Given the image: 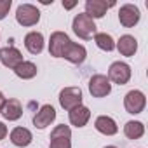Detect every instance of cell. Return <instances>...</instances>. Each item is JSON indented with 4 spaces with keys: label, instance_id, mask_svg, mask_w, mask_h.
<instances>
[{
    "label": "cell",
    "instance_id": "23",
    "mask_svg": "<svg viewBox=\"0 0 148 148\" xmlns=\"http://www.w3.org/2000/svg\"><path fill=\"white\" fill-rule=\"evenodd\" d=\"M11 5H12L11 0H0V21L5 19V16H7L9 11H11Z\"/></svg>",
    "mask_w": 148,
    "mask_h": 148
},
{
    "label": "cell",
    "instance_id": "12",
    "mask_svg": "<svg viewBox=\"0 0 148 148\" xmlns=\"http://www.w3.org/2000/svg\"><path fill=\"white\" fill-rule=\"evenodd\" d=\"M61 58H64L66 61H70V63H73V64H80V63L86 61L87 51H86V47H84L82 44L70 42V44L66 45V49H64V52H63Z\"/></svg>",
    "mask_w": 148,
    "mask_h": 148
},
{
    "label": "cell",
    "instance_id": "1",
    "mask_svg": "<svg viewBox=\"0 0 148 148\" xmlns=\"http://www.w3.org/2000/svg\"><path fill=\"white\" fill-rule=\"evenodd\" d=\"M71 28H73V33L80 37L82 40H89V38H92V35H96V23L86 12H80L73 18Z\"/></svg>",
    "mask_w": 148,
    "mask_h": 148
},
{
    "label": "cell",
    "instance_id": "24",
    "mask_svg": "<svg viewBox=\"0 0 148 148\" xmlns=\"http://www.w3.org/2000/svg\"><path fill=\"white\" fill-rule=\"evenodd\" d=\"M7 132H9V131H7V125H5L4 122H0V141L7 136Z\"/></svg>",
    "mask_w": 148,
    "mask_h": 148
},
{
    "label": "cell",
    "instance_id": "4",
    "mask_svg": "<svg viewBox=\"0 0 148 148\" xmlns=\"http://www.w3.org/2000/svg\"><path fill=\"white\" fill-rule=\"evenodd\" d=\"M49 148H71V129L64 124L56 125L51 131Z\"/></svg>",
    "mask_w": 148,
    "mask_h": 148
},
{
    "label": "cell",
    "instance_id": "26",
    "mask_svg": "<svg viewBox=\"0 0 148 148\" xmlns=\"http://www.w3.org/2000/svg\"><path fill=\"white\" fill-rule=\"evenodd\" d=\"M5 96H4V92L2 91H0V112H2V108H4V105H5Z\"/></svg>",
    "mask_w": 148,
    "mask_h": 148
},
{
    "label": "cell",
    "instance_id": "2",
    "mask_svg": "<svg viewBox=\"0 0 148 148\" xmlns=\"http://www.w3.org/2000/svg\"><path fill=\"white\" fill-rule=\"evenodd\" d=\"M108 80L119 86H125L131 80V66L124 61H115L108 68Z\"/></svg>",
    "mask_w": 148,
    "mask_h": 148
},
{
    "label": "cell",
    "instance_id": "5",
    "mask_svg": "<svg viewBox=\"0 0 148 148\" xmlns=\"http://www.w3.org/2000/svg\"><path fill=\"white\" fill-rule=\"evenodd\" d=\"M59 105L66 112L82 105V89L80 87H64L59 92Z\"/></svg>",
    "mask_w": 148,
    "mask_h": 148
},
{
    "label": "cell",
    "instance_id": "14",
    "mask_svg": "<svg viewBox=\"0 0 148 148\" xmlns=\"http://www.w3.org/2000/svg\"><path fill=\"white\" fill-rule=\"evenodd\" d=\"M68 119H70V124L75 125V127H84L89 119H91V110L84 105H79L77 108H73L68 112Z\"/></svg>",
    "mask_w": 148,
    "mask_h": 148
},
{
    "label": "cell",
    "instance_id": "20",
    "mask_svg": "<svg viewBox=\"0 0 148 148\" xmlns=\"http://www.w3.org/2000/svg\"><path fill=\"white\" fill-rule=\"evenodd\" d=\"M37 71H38V68H37V64L32 63V61H23L21 64H18V66L14 68V73H16L19 79H23V80L33 79V77L37 75Z\"/></svg>",
    "mask_w": 148,
    "mask_h": 148
},
{
    "label": "cell",
    "instance_id": "6",
    "mask_svg": "<svg viewBox=\"0 0 148 148\" xmlns=\"http://www.w3.org/2000/svg\"><path fill=\"white\" fill-rule=\"evenodd\" d=\"M16 21L21 26H35L40 21V11L32 4H21L16 11Z\"/></svg>",
    "mask_w": 148,
    "mask_h": 148
},
{
    "label": "cell",
    "instance_id": "11",
    "mask_svg": "<svg viewBox=\"0 0 148 148\" xmlns=\"http://www.w3.org/2000/svg\"><path fill=\"white\" fill-rule=\"evenodd\" d=\"M56 120V110L52 105H42L40 110L33 115V125L38 129H45Z\"/></svg>",
    "mask_w": 148,
    "mask_h": 148
},
{
    "label": "cell",
    "instance_id": "18",
    "mask_svg": "<svg viewBox=\"0 0 148 148\" xmlns=\"http://www.w3.org/2000/svg\"><path fill=\"white\" fill-rule=\"evenodd\" d=\"M115 49L122 54V56H134L136 51H138V40L132 37V35H122L119 38V42H115Z\"/></svg>",
    "mask_w": 148,
    "mask_h": 148
},
{
    "label": "cell",
    "instance_id": "9",
    "mask_svg": "<svg viewBox=\"0 0 148 148\" xmlns=\"http://www.w3.org/2000/svg\"><path fill=\"white\" fill-rule=\"evenodd\" d=\"M70 37L64 33V32H54L51 33V38H49V54L54 56V58H61L66 45L70 44Z\"/></svg>",
    "mask_w": 148,
    "mask_h": 148
},
{
    "label": "cell",
    "instance_id": "27",
    "mask_svg": "<svg viewBox=\"0 0 148 148\" xmlns=\"http://www.w3.org/2000/svg\"><path fill=\"white\" fill-rule=\"evenodd\" d=\"M105 148H117V146H112V145H110V146H105Z\"/></svg>",
    "mask_w": 148,
    "mask_h": 148
},
{
    "label": "cell",
    "instance_id": "10",
    "mask_svg": "<svg viewBox=\"0 0 148 148\" xmlns=\"http://www.w3.org/2000/svg\"><path fill=\"white\" fill-rule=\"evenodd\" d=\"M25 59H23V54L19 49H16L14 45H7V47H2L0 49V63L7 68H16L18 64H21Z\"/></svg>",
    "mask_w": 148,
    "mask_h": 148
},
{
    "label": "cell",
    "instance_id": "17",
    "mask_svg": "<svg viewBox=\"0 0 148 148\" xmlns=\"http://www.w3.org/2000/svg\"><path fill=\"white\" fill-rule=\"evenodd\" d=\"M0 113H2V117L5 120L14 122V120L21 119V115H23V105H21L19 99H7Z\"/></svg>",
    "mask_w": 148,
    "mask_h": 148
},
{
    "label": "cell",
    "instance_id": "21",
    "mask_svg": "<svg viewBox=\"0 0 148 148\" xmlns=\"http://www.w3.org/2000/svg\"><path fill=\"white\" fill-rule=\"evenodd\" d=\"M124 134H125L129 139H139V138L145 134V125H143V122H139V120H129V122L124 125Z\"/></svg>",
    "mask_w": 148,
    "mask_h": 148
},
{
    "label": "cell",
    "instance_id": "25",
    "mask_svg": "<svg viewBox=\"0 0 148 148\" xmlns=\"http://www.w3.org/2000/svg\"><path fill=\"white\" fill-rule=\"evenodd\" d=\"M75 5H77V2H64V0H63V7L64 9H73Z\"/></svg>",
    "mask_w": 148,
    "mask_h": 148
},
{
    "label": "cell",
    "instance_id": "7",
    "mask_svg": "<svg viewBox=\"0 0 148 148\" xmlns=\"http://www.w3.org/2000/svg\"><path fill=\"white\" fill-rule=\"evenodd\" d=\"M89 92L92 98H105L112 92V82L103 73H96L89 79Z\"/></svg>",
    "mask_w": 148,
    "mask_h": 148
},
{
    "label": "cell",
    "instance_id": "16",
    "mask_svg": "<svg viewBox=\"0 0 148 148\" xmlns=\"http://www.w3.org/2000/svg\"><path fill=\"white\" fill-rule=\"evenodd\" d=\"M9 138H11V143L14 146H19V148H25V146H28L33 141V134L26 127H14L11 131Z\"/></svg>",
    "mask_w": 148,
    "mask_h": 148
},
{
    "label": "cell",
    "instance_id": "3",
    "mask_svg": "<svg viewBox=\"0 0 148 148\" xmlns=\"http://www.w3.org/2000/svg\"><path fill=\"white\" fill-rule=\"evenodd\" d=\"M145 106H146V96L141 91L132 89L124 96V108H125L127 113L138 115V113H141L145 110Z\"/></svg>",
    "mask_w": 148,
    "mask_h": 148
},
{
    "label": "cell",
    "instance_id": "22",
    "mask_svg": "<svg viewBox=\"0 0 148 148\" xmlns=\"http://www.w3.org/2000/svg\"><path fill=\"white\" fill-rule=\"evenodd\" d=\"M94 42H96V45H98L101 51L110 52V51L115 49V40H113V37H112L110 33H106V32L96 33V35H94Z\"/></svg>",
    "mask_w": 148,
    "mask_h": 148
},
{
    "label": "cell",
    "instance_id": "8",
    "mask_svg": "<svg viewBox=\"0 0 148 148\" xmlns=\"http://www.w3.org/2000/svg\"><path fill=\"white\" fill-rule=\"evenodd\" d=\"M139 18H141V12H139V9H138L136 5H132V4H125V5H122L120 11H119V21H120V25L125 26V28L136 26V25L139 23Z\"/></svg>",
    "mask_w": 148,
    "mask_h": 148
},
{
    "label": "cell",
    "instance_id": "13",
    "mask_svg": "<svg viewBox=\"0 0 148 148\" xmlns=\"http://www.w3.org/2000/svg\"><path fill=\"white\" fill-rule=\"evenodd\" d=\"M113 5V2H105V0H86V14L92 19H99Z\"/></svg>",
    "mask_w": 148,
    "mask_h": 148
},
{
    "label": "cell",
    "instance_id": "19",
    "mask_svg": "<svg viewBox=\"0 0 148 148\" xmlns=\"http://www.w3.org/2000/svg\"><path fill=\"white\" fill-rule=\"evenodd\" d=\"M44 35L40 32H30L25 37V47L32 54H40L44 51Z\"/></svg>",
    "mask_w": 148,
    "mask_h": 148
},
{
    "label": "cell",
    "instance_id": "15",
    "mask_svg": "<svg viewBox=\"0 0 148 148\" xmlns=\"http://www.w3.org/2000/svg\"><path fill=\"white\" fill-rule=\"evenodd\" d=\"M94 127H96L98 132H101V134H105V136H113V134L119 132L117 122H115L112 117H108V115H99V117H96Z\"/></svg>",
    "mask_w": 148,
    "mask_h": 148
}]
</instances>
